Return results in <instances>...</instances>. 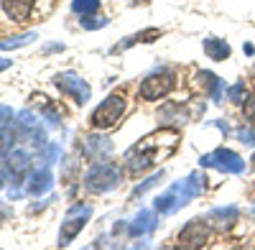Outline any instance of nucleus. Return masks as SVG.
Instances as JSON below:
<instances>
[{
	"label": "nucleus",
	"mask_w": 255,
	"mask_h": 250,
	"mask_svg": "<svg viewBox=\"0 0 255 250\" xmlns=\"http://www.w3.org/2000/svg\"><path fill=\"white\" fill-rule=\"evenodd\" d=\"M199 82H202V87L207 90V95L215 100V102H222V92H225V82L217 77V74H212V72H199L197 74Z\"/></svg>",
	"instance_id": "obj_16"
},
{
	"label": "nucleus",
	"mask_w": 255,
	"mask_h": 250,
	"mask_svg": "<svg viewBox=\"0 0 255 250\" xmlns=\"http://www.w3.org/2000/svg\"><path fill=\"white\" fill-rule=\"evenodd\" d=\"M158 36H161V31H158V28H148V31H140V33L130 36L128 41H120V44L113 49V54H120V51H125V49H130V46L140 44V41H156Z\"/></svg>",
	"instance_id": "obj_18"
},
{
	"label": "nucleus",
	"mask_w": 255,
	"mask_h": 250,
	"mask_svg": "<svg viewBox=\"0 0 255 250\" xmlns=\"http://www.w3.org/2000/svg\"><path fill=\"white\" fill-rule=\"evenodd\" d=\"M130 235H145V233H151V230H156V212L153 210H140L135 217H133V222H130Z\"/></svg>",
	"instance_id": "obj_13"
},
{
	"label": "nucleus",
	"mask_w": 255,
	"mask_h": 250,
	"mask_svg": "<svg viewBox=\"0 0 255 250\" xmlns=\"http://www.w3.org/2000/svg\"><path fill=\"white\" fill-rule=\"evenodd\" d=\"M90 215H92L90 204H74V207H69L67 217H64V222H61V233H59V245L61 248H67L82 233V227L87 225Z\"/></svg>",
	"instance_id": "obj_5"
},
{
	"label": "nucleus",
	"mask_w": 255,
	"mask_h": 250,
	"mask_svg": "<svg viewBox=\"0 0 255 250\" xmlns=\"http://www.w3.org/2000/svg\"><path fill=\"white\" fill-rule=\"evenodd\" d=\"M202 166H207V169H217L222 174H243L245 171V161L230 148H215L212 153H204L199 158Z\"/></svg>",
	"instance_id": "obj_6"
},
{
	"label": "nucleus",
	"mask_w": 255,
	"mask_h": 250,
	"mask_svg": "<svg viewBox=\"0 0 255 250\" xmlns=\"http://www.w3.org/2000/svg\"><path fill=\"white\" fill-rule=\"evenodd\" d=\"M207 240H209V225L202 220H191L179 235L181 248H204Z\"/></svg>",
	"instance_id": "obj_9"
},
{
	"label": "nucleus",
	"mask_w": 255,
	"mask_h": 250,
	"mask_svg": "<svg viewBox=\"0 0 255 250\" xmlns=\"http://www.w3.org/2000/svg\"><path fill=\"white\" fill-rule=\"evenodd\" d=\"M250 161H253V169H255V156H253V158H250Z\"/></svg>",
	"instance_id": "obj_28"
},
{
	"label": "nucleus",
	"mask_w": 255,
	"mask_h": 250,
	"mask_svg": "<svg viewBox=\"0 0 255 250\" xmlns=\"http://www.w3.org/2000/svg\"><path fill=\"white\" fill-rule=\"evenodd\" d=\"M72 10L82 18H90L92 13L100 10V0H74L72 3Z\"/></svg>",
	"instance_id": "obj_20"
},
{
	"label": "nucleus",
	"mask_w": 255,
	"mask_h": 250,
	"mask_svg": "<svg viewBox=\"0 0 255 250\" xmlns=\"http://www.w3.org/2000/svg\"><path fill=\"white\" fill-rule=\"evenodd\" d=\"M56 87L61 90V95H69L77 105H84V102L90 100V95H92L90 85L74 72H61L56 77Z\"/></svg>",
	"instance_id": "obj_7"
},
{
	"label": "nucleus",
	"mask_w": 255,
	"mask_h": 250,
	"mask_svg": "<svg viewBox=\"0 0 255 250\" xmlns=\"http://www.w3.org/2000/svg\"><path fill=\"white\" fill-rule=\"evenodd\" d=\"M36 0H3V13L15 20V23H23V20L31 18Z\"/></svg>",
	"instance_id": "obj_12"
},
{
	"label": "nucleus",
	"mask_w": 255,
	"mask_h": 250,
	"mask_svg": "<svg viewBox=\"0 0 255 250\" xmlns=\"http://www.w3.org/2000/svg\"><path fill=\"white\" fill-rule=\"evenodd\" d=\"M204 189H207V176H204L202 171H191L186 179L171 184V186H168V189L156 199V212L174 215V212L181 210V207H186L191 199H197Z\"/></svg>",
	"instance_id": "obj_2"
},
{
	"label": "nucleus",
	"mask_w": 255,
	"mask_h": 250,
	"mask_svg": "<svg viewBox=\"0 0 255 250\" xmlns=\"http://www.w3.org/2000/svg\"><path fill=\"white\" fill-rule=\"evenodd\" d=\"M120 174H123L120 166H115V163H95L87 171V176H84V186L92 194H105L120 184Z\"/></svg>",
	"instance_id": "obj_4"
},
{
	"label": "nucleus",
	"mask_w": 255,
	"mask_h": 250,
	"mask_svg": "<svg viewBox=\"0 0 255 250\" xmlns=\"http://www.w3.org/2000/svg\"><path fill=\"white\" fill-rule=\"evenodd\" d=\"M238 138H240V143L255 145V130H250V128H240L238 130Z\"/></svg>",
	"instance_id": "obj_23"
},
{
	"label": "nucleus",
	"mask_w": 255,
	"mask_h": 250,
	"mask_svg": "<svg viewBox=\"0 0 255 250\" xmlns=\"http://www.w3.org/2000/svg\"><path fill=\"white\" fill-rule=\"evenodd\" d=\"M8 67H10V61H8V59H0V72L8 69Z\"/></svg>",
	"instance_id": "obj_27"
},
{
	"label": "nucleus",
	"mask_w": 255,
	"mask_h": 250,
	"mask_svg": "<svg viewBox=\"0 0 255 250\" xmlns=\"http://www.w3.org/2000/svg\"><path fill=\"white\" fill-rule=\"evenodd\" d=\"M161 179H163V171H158L156 176H151V179H145L143 184H138V186H135V192H133V194H135V197H138V194H143L145 189H151V186H156V184H158Z\"/></svg>",
	"instance_id": "obj_21"
},
{
	"label": "nucleus",
	"mask_w": 255,
	"mask_h": 250,
	"mask_svg": "<svg viewBox=\"0 0 255 250\" xmlns=\"http://www.w3.org/2000/svg\"><path fill=\"white\" fill-rule=\"evenodd\" d=\"M5 166H8V171H10L15 179H23V176H26V171H28V166H31V156H28L26 151L15 148V151H10V153H8Z\"/></svg>",
	"instance_id": "obj_14"
},
{
	"label": "nucleus",
	"mask_w": 255,
	"mask_h": 250,
	"mask_svg": "<svg viewBox=\"0 0 255 250\" xmlns=\"http://www.w3.org/2000/svg\"><path fill=\"white\" fill-rule=\"evenodd\" d=\"M179 145V133L176 130H156V133H148L145 138H140L135 145L125 151V166L130 174H140L148 171L163 158H168Z\"/></svg>",
	"instance_id": "obj_1"
},
{
	"label": "nucleus",
	"mask_w": 255,
	"mask_h": 250,
	"mask_svg": "<svg viewBox=\"0 0 255 250\" xmlns=\"http://www.w3.org/2000/svg\"><path fill=\"white\" fill-rule=\"evenodd\" d=\"M36 41V31H28V33H20V36H10V38H3L0 41V51H10V49H20V46H28Z\"/></svg>",
	"instance_id": "obj_19"
},
{
	"label": "nucleus",
	"mask_w": 255,
	"mask_h": 250,
	"mask_svg": "<svg viewBox=\"0 0 255 250\" xmlns=\"http://www.w3.org/2000/svg\"><path fill=\"white\" fill-rule=\"evenodd\" d=\"M51 189V171L49 169H41V171H33L31 174V181H28V192L31 194H44Z\"/></svg>",
	"instance_id": "obj_17"
},
{
	"label": "nucleus",
	"mask_w": 255,
	"mask_h": 250,
	"mask_svg": "<svg viewBox=\"0 0 255 250\" xmlns=\"http://www.w3.org/2000/svg\"><path fill=\"white\" fill-rule=\"evenodd\" d=\"M174 87V74L171 72H153L140 82V97L143 100H161Z\"/></svg>",
	"instance_id": "obj_8"
},
{
	"label": "nucleus",
	"mask_w": 255,
	"mask_h": 250,
	"mask_svg": "<svg viewBox=\"0 0 255 250\" xmlns=\"http://www.w3.org/2000/svg\"><path fill=\"white\" fill-rule=\"evenodd\" d=\"M238 217H240L238 207H217V210H212L207 215V225L215 227V230H230L238 222Z\"/></svg>",
	"instance_id": "obj_11"
},
{
	"label": "nucleus",
	"mask_w": 255,
	"mask_h": 250,
	"mask_svg": "<svg viewBox=\"0 0 255 250\" xmlns=\"http://www.w3.org/2000/svg\"><path fill=\"white\" fill-rule=\"evenodd\" d=\"M245 118L250 120V123H255V92L248 97V102H245Z\"/></svg>",
	"instance_id": "obj_24"
},
{
	"label": "nucleus",
	"mask_w": 255,
	"mask_h": 250,
	"mask_svg": "<svg viewBox=\"0 0 255 250\" xmlns=\"http://www.w3.org/2000/svg\"><path fill=\"white\" fill-rule=\"evenodd\" d=\"M123 113H125V95L123 92H113L108 100H102V105L95 108L90 123H92V128H97V130H108V128H113V125H118Z\"/></svg>",
	"instance_id": "obj_3"
},
{
	"label": "nucleus",
	"mask_w": 255,
	"mask_h": 250,
	"mask_svg": "<svg viewBox=\"0 0 255 250\" xmlns=\"http://www.w3.org/2000/svg\"><path fill=\"white\" fill-rule=\"evenodd\" d=\"M113 151V143L105 135H87L82 140V156L90 161H102V156H108Z\"/></svg>",
	"instance_id": "obj_10"
},
{
	"label": "nucleus",
	"mask_w": 255,
	"mask_h": 250,
	"mask_svg": "<svg viewBox=\"0 0 255 250\" xmlns=\"http://www.w3.org/2000/svg\"><path fill=\"white\" fill-rule=\"evenodd\" d=\"M5 174H8V166H0V189L5 186Z\"/></svg>",
	"instance_id": "obj_26"
},
{
	"label": "nucleus",
	"mask_w": 255,
	"mask_h": 250,
	"mask_svg": "<svg viewBox=\"0 0 255 250\" xmlns=\"http://www.w3.org/2000/svg\"><path fill=\"white\" fill-rule=\"evenodd\" d=\"M82 26H84V28H102V26H108V18H100V20H87V18H82Z\"/></svg>",
	"instance_id": "obj_25"
},
{
	"label": "nucleus",
	"mask_w": 255,
	"mask_h": 250,
	"mask_svg": "<svg viewBox=\"0 0 255 250\" xmlns=\"http://www.w3.org/2000/svg\"><path fill=\"white\" fill-rule=\"evenodd\" d=\"M227 95H230L232 102H243V100H245V82H238V85H232Z\"/></svg>",
	"instance_id": "obj_22"
},
{
	"label": "nucleus",
	"mask_w": 255,
	"mask_h": 250,
	"mask_svg": "<svg viewBox=\"0 0 255 250\" xmlns=\"http://www.w3.org/2000/svg\"><path fill=\"white\" fill-rule=\"evenodd\" d=\"M202 46H204V54L209 59H215V61H225L230 59V44L225 38H215V36H209L202 41Z\"/></svg>",
	"instance_id": "obj_15"
}]
</instances>
